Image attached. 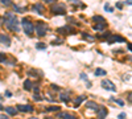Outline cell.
I'll list each match as a JSON object with an SVG mask.
<instances>
[{"instance_id": "6da1fadb", "label": "cell", "mask_w": 132, "mask_h": 119, "mask_svg": "<svg viewBox=\"0 0 132 119\" xmlns=\"http://www.w3.org/2000/svg\"><path fill=\"white\" fill-rule=\"evenodd\" d=\"M6 19H7V28L11 29V30H15L18 32L20 28H18V20L15 15H11V13H7L6 15Z\"/></svg>"}, {"instance_id": "7a4b0ae2", "label": "cell", "mask_w": 132, "mask_h": 119, "mask_svg": "<svg viewBox=\"0 0 132 119\" xmlns=\"http://www.w3.org/2000/svg\"><path fill=\"white\" fill-rule=\"evenodd\" d=\"M22 25H24V30H25V33L28 36H32L33 34V32H34V26H33L32 22H29L26 19L22 20Z\"/></svg>"}, {"instance_id": "3957f363", "label": "cell", "mask_w": 132, "mask_h": 119, "mask_svg": "<svg viewBox=\"0 0 132 119\" xmlns=\"http://www.w3.org/2000/svg\"><path fill=\"white\" fill-rule=\"evenodd\" d=\"M102 88L103 89H106L108 91H116V86L112 84V81H108V80H104V81H102Z\"/></svg>"}, {"instance_id": "277c9868", "label": "cell", "mask_w": 132, "mask_h": 119, "mask_svg": "<svg viewBox=\"0 0 132 119\" xmlns=\"http://www.w3.org/2000/svg\"><path fill=\"white\" fill-rule=\"evenodd\" d=\"M52 12H53L54 15H64V13L66 12L65 6H54V7H52Z\"/></svg>"}, {"instance_id": "5b68a950", "label": "cell", "mask_w": 132, "mask_h": 119, "mask_svg": "<svg viewBox=\"0 0 132 119\" xmlns=\"http://www.w3.org/2000/svg\"><path fill=\"white\" fill-rule=\"evenodd\" d=\"M37 30V34L38 36H44L46 33V25L45 24H42V22H38L37 24V28H34Z\"/></svg>"}, {"instance_id": "8992f818", "label": "cell", "mask_w": 132, "mask_h": 119, "mask_svg": "<svg viewBox=\"0 0 132 119\" xmlns=\"http://www.w3.org/2000/svg\"><path fill=\"white\" fill-rule=\"evenodd\" d=\"M17 110H18V111H21V112H32L33 107L29 106V104H18Z\"/></svg>"}, {"instance_id": "52a82bcc", "label": "cell", "mask_w": 132, "mask_h": 119, "mask_svg": "<svg viewBox=\"0 0 132 119\" xmlns=\"http://www.w3.org/2000/svg\"><path fill=\"white\" fill-rule=\"evenodd\" d=\"M58 32H60V33H62V34H69V33L75 32V30H74V28H72V26H64V28H60Z\"/></svg>"}, {"instance_id": "ba28073f", "label": "cell", "mask_w": 132, "mask_h": 119, "mask_svg": "<svg viewBox=\"0 0 132 119\" xmlns=\"http://www.w3.org/2000/svg\"><path fill=\"white\" fill-rule=\"evenodd\" d=\"M98 118L99 119H104L106 116H107V110H106V107H98Z\"/></svg>"}, {"instance_id": "9c48e42d", "label": "cell", "mask_w": 132, "mask_h": 119, "mask_svg": "<svg viewBox=\"0 0 132 119\" xmlns=\"http://www.w3.org/2000/svg\"><path fill=\"white\" fill-rule=\"evenodd\" d=\"M115 41H119V42H126V40L122 37V36H112V37H110V40H108V42L112 44V42H115Z\"/></svg>"}, {"instance_id": "30bf717a", "label": "cell", "mask_w": 132, "mask_h": 119, "mask_svg": "<svg viewBox=\"0 0 132 119\" xmlns=\"http://www.w3.org/2000/svg\"><path fill=\"white\" fill-rule=\"evenodd\" d=\"M0 42L4 44V45H9L11 44V38H9L7 34H0Z\"/></svg>"}, {"instance_id": "8fae6325", "label": "cell", "mask_w": 132, "mask_h": 119, "mask_svg": "<svg viewBox=\"0 0 132 119\" xmlns=\"http://www.w3.org/2000/svg\"><path fill=\"white\" fill-rule=\"evenodd\" d=\"M61 100H64V102H70V93L69 91H65V93L61 94Z\"/></svg>"}, {"instance_id": "7c38bea8", "label": "cell", "mask_w": 132, "mask_h": 119, "mask_svg": "<svg viewBox=\"0 0 132 119\" xmlns=\"http://www.w3.org/2000/svg\"><path fill=\"white\" fill-rule=\"evenodd\" d=\"M6 111H7L11 116H15L16 114H17V108H15V107H6Z\"/></svg>"}, {"instance_id": "4fadbf2b", "label": "cell", "mask_w": 132, "mask_h": 119, "mask_svg": "<svg viewBox=\"0 0 132 119\" xmlns=\"http://www.w3.org/2000/svg\"><path fill=\"white\" fill-rule=\"evenodd\" d=\"M86 99V97H84V95H81V97H78L77 99H75V103H74V107H78L79 104H81L83 100Z\"/></svg>"}, {"instance_id": "5bb4252c", "label": "cell", "mask_w": 132, "mask_h": 119, "mask_svg": "<svg viewBox=\"0 0 132 119\" xmlns=\"http://www.w3.org/2000/svg\"><path fill=\"white\" fill-rule=\"evenodd\" d=\"M94 74L98 76V77L106 76V70H103V69H100V68H98V69H95V72H94Z\"/></svg>"}, {"instance_id": "9a60e30c", "label": "cell", "mask_w": 132, "mask_h": 119, "mask_svg": "<svg viewBox=\"0 0 132 119\" xmlns=\"http://www.w3.org/2000/svg\"><path fill=\"white\" fill-rule=\"evenodd\" d=\"M106 26V22H98V24H95V26H94V29L95 30H103Z\"/></svg>"}, {"instance_id": "2e32d148", "label": "cell", "mask_w": 132, "mask_h": 119, "mask_svg": "<svg viewBox=\"0 0 132 119\" xmlns=\"http://www.w3.org/2000/svg\"><path fill=\"white\" fill-rule=\"evenodd\" d=\"M86 107H88V108H94V110H98V104L95 103V102H87L86 103Z\"/></svg>"}, {"instance_id": "e0dca14e", "label": "cell", "mask_w": 132, "mask_h": 119, "mask_svg": "<svg viewBox=\"0 0 132 119\" xmlns=\"http://www.w3.org/2000/svg\"><path fill=\"white\" fill-rule=\"evenodd\" d=\"M24 89H25V90H30V89H32V81L26 80V81L24 82Z\"/></svg>"}, {"instance_id": "ac0fdd59", "label": "cell", "mask_w": 132, "mask_h": 119, "mask_svg": "<svg viewBox=\"0 0 132 119\" xmlns=\"http://www.w3.org/2000/svg\"><path fill=\"white\" fill-rule=\"evenodd\" d=\"M94 21L95 22H106V20L102 16H94Z\"/></svg>"}, {"instance_id": "d6986e66", "label": "cell", "mask_w": 132, "mask_h": 119, "mask_svg": "<svg viewBox=\"0 0 132 119\" xmlns=\"http://www.w3.org/2000/svg\"><path fill=\"white\" fill-rule=\"evenodd\" d=\"M46 111H60V107L58 106H50V107H46Z\"/></svg>"}, {"instance_id": "ffe728a7", "label": "cell", "mask_w": 132, "mask_h": 119, "mask_svg": "<svg viewBox=\"0 0 132 119\" xmlns=\"http://www.w3.org/2000/svg\"><path fill=\"white\" fill-rule=\"evenodd\" d=\"M33 10L37 11L38 13H42V7H41V4H36V6L33 7Z\"/></svg>"}, {"instance_id": "44dd1931", "label": "cell", "mask_w": 132, "mask_h": 119, "mask_svg": "<svg viewBox=\"0 0 132 119\" xmlns=\"http://www.w3.org/2000/svg\"><path fill=\"white\" fill-rule=\"evenodd\" d=\"M36 48H37V49H40V50H44V49L46 48V44H44V42H38V44L36 45Z\"/></svg>"}, {"instance_id": "7402d4cb", "label": "cell", "mask_w": 132, "mask_h": 119, "mask_svg": "<svg viewBox=\"0 0 132 119\" xmlns=\"http://www.w3.org/2000/svg\"><path fill=\"white\" fill-rule=\"evenodd\" d=\"M60 116H62V119H75L73 115H70V114H60Z\"/></svg>"}, {"instance_id": "603a6c76", "label": "cell", "mask_w": 132, "mask_h": 119, "mask_svg": "<svg viewBox=\"0 0 132 119\" xmlns=\"http://www.w3.org/2000/svg\"><path fill=\"white\" fill-rule=\"evenodd\" d=\"M13 10H15L16 12H20V13L25 12V8H20V7H17V6H13Z\"/></svg>"}, {"instance_id": "cb8c5ba5", "label": "cell", "mask_w": 132, "mask_h": 119, "mask_svg": "<svg viewBox=\"0 0 132 119\" xmlns=\"http://www.w3.org/2000/svg\"><path fill=\"white\" fill-rule=\"evenodd\" d=\"M112 100H114V102H116L119 106H124V102H123L122 99H112Z\"/></svg>"}, {"instance_id": "d4e9b609", "label": "cell", "mask_w": 132, "mask_h": 119, "mask_svg": "<svg viewBox=\"0 0 132 119\" xmlns=\"http://www.w3.org/2000/svg\"><path fill=\"white\" fill-rule=\"evenodd\" d=\"M83 37H86L88 41H94V37L92 36H90V34H87V33H83Z\"/></svg>"}, {"instance_id": "484cf974", "label": "cell", "mask_w": 132, "mask_h": 119, "mask_svg": "<svg viewBox=\"0 0 132 119\" xmlns=\"http://www.w3.org/2000/svg\"><path fill=\"white\" fill-rule=\"evenodd\" d=\"M104 10H106L107 12H112V11H114V8H112V7H110L108 4H106V6H104Z\"/></svg>"}, {"instance_id": "4316f807", "label": "cell", "mask_w": 132, "mask_h": 119, "mask_svg": "<svg viewBox=\"0 0 132 119\" xmlns=\"http://www.w3.org/2000/svg\"><path fill=\"white\" fill-rule=\"evenodd\" d=\"M6 54H4V53H0V62H4V61H6Z\"/></svg>"}, {"instance_id": "83f0119b", "label": "cell", "mask_w": 132, "mask_h": 119, "mask_svg": "<svg viewBox=\"0 0 132 119\" xmlns=\"http://www.w3.org/2000/svg\"><path fill=\"white\" fill-rule=\"evenodd\" d=\"M123 80H124L126 82H127V81H130V80H131V74H128V76L124 74V76H123Z\"/></svg>"}, {"instance_id": "f1b7e54d", "label": "cell", "mask_w": 132, "mask_h": 119, "mask_svg": "<svg viewBox=\"0 0 132 119\" xmlns=\"http://www.w3.org/2000/svg\"><path fill=\"white\" fill-rule=\"evenodd\" d=\"M116 8H118V10H123V3H118Z\"/></svg>"}, {"instance_id": "f546056e", "label": "cell", "mask_w": 132, "mask_h": 119, "mask_svg": "<svg viewBox=\"0 0 132 119\" xmlns=\"http://www.w3.org/2000/svg\"><path fill=\"white\" fill-rule=\"evenodd\" d=\"M119 119H126V114H124V112H122L120 115H119Z\"/></svg>"}, {"instance_id": "4dcf8cb0", "label": "cell", "mask_w": 132, "mask_h": 119, "mask_svg": "<svg viewBox=\"0 0 132 119\" xmlns=\"http://www.w3.org/2000/svg\"><path fill=\"white\" fill-rule=\"evenodd\" d=\"M81 78L82 80H87V76L86 74H81Z\"/></svg>"}, {"instance_id": "1f68e13d", "label": "cell", "mask_w": 132, "mask_h": 119, "mask_svg": "<svg viewBox=\"0 0 132 119\" xmlns=\"http://www.w3.org/2000/svg\"><path fill=\"white\" fill-rule=\"evenodd\" d=\"M0 2L4 3V4H8V3H9V0H0Z\"/></svg>"}, {"instance_id": "d6a6232c", "label": "cell", "mask_w": 132, "mask_h": 119, "mask_svg": "<svg viewBox=\"0 0 132 119\" xmlns=\"http://www.w3.org/2000/svg\"><path fill=\"white\" fill-rule=\"evenodd\" d=\"M0 119H9V118L6 116V115H0Z\"/></svg>"}, {"instance_id": "836d02e7", "label": "cell", "mask_w": 132, "mask_h": 119, "mask_svg": "<svg viewBox=\"0 0 132 119\" xmlns=\"http://www.w3.org/2000/svg\"><path fill=\"white\" fill-rule=\"evenodd\" d=\"M11 95H12V93H9V91H7V93H6V97H11Z\"/></svg>"}, {"instance_id": "e575fe53", "label": "cell", "mask_w": 132, "mask_h": 119, "mask_svg": "<svg viewBox=\"0 0 132 119\" xmlns=\"http://www.w3.org/2000/svg\"><path fill=\"white\" fill-rule=\"evenodd\" d=\"M127 4H128V6H131V3H132V0H127V2H126Z\"/></svg>"}, {"instance_id": "d590c367", "label": "cell", "mask_w": 132, "mask_h": 119, "mask_svg": "<svg viewBox=\"0 0 132 119\" xmlns=\"http://www.w3.org/2000/svg\"><path fill=\"white\" fill-rule=\"evenodd\" d=\"M44 2H46V3H52L53 0H44Z\"/></svg>"}, {"instance_id": "8d00e7d4", "label": "cell", "mask_w": 132, "mask_h": 119, "mask_svg": "<svg viewBox=\"0 0 132 119\" xmlns=\"http://www.w3.org/2000/svg\"><path fill=\"white\" fill-rule=\"evenodd\" d=\"M0 110H3V106H2V104H0Z\"/></svg>"}, {"instance_id": "74e56055", "label": "cell", "mask_w": 132, "mask_h": 119, "mask_svg": "<svg viewBox=\"0 0 132 119\" xmlns=\"http://www.w3.org/2000/svg\"><path fill=\"white\" fill-rule=\"evenodd\" d=\"M30 119H38V118H30Z\"/></svg>"}]
</instances>
